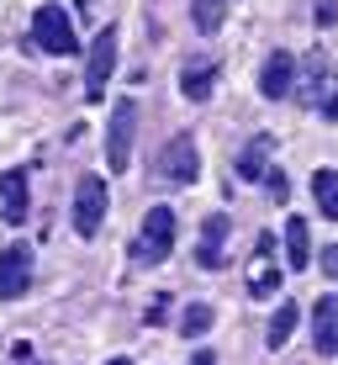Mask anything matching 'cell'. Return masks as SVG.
I'll return each instance as SVG.
<instances>
[{
	"label": "cell",
	"instance_id": "d4e9b609",
	"mask_svg": "<svg viewBox=\"0 0 338 365\" xmlns=\"http://www.w3.org/2000/svg\"><path fill=\"white\" fill-rule=\"evenodd\" d=\"M106 365H132V360H106Z\"/></svg>",
	"mask_w": 338,
	"mask_h": 365
},
{
	"label": "cell",
	"instance_id": "ba28073f",
	"mask_svg": "<svg viewBox=\"0 0 338 365\" xmlns=\"http://www.w3.org/2000/svg\"><path fill=\"white\" fill-rule=\"evenodd\" d=\"M117 69V27H101L90 37V58H85V101H101L106 80Z\"/></svg>",
	"mask_w": 338,
	"mask_h": 365
},
{
	"label": "cell",
	"instance_id": "6da1fadb",
	"mask_svg": "<svg viewBox=\"0 0 338 365\" xmlns=\"http://www.w3.org/2000/svg\"><path fill=\"white\" fill-rule=\"evenodd\" d=\"M169 249H174V207H148L143 228H137V238H132V265H143V270L164 265Z\"/></svg>",
	"mask_w": 338,
	"mask_h": 365
},
{
	"label": "cell",
	"instance_id": "9a60e30c",
	"mask_svg": "<svg viewBox=\"0 0 338 365\" xmlns=\"http://www.w3.org/2000/svg\"><path fill=\"white\" fill-rule=\"evenodd\" d=\"M211 85H217V64L211 58H201V64H185L180 69V96L185 101H206Z\"/></svg>",
	"mask_w": 338,
	"mask_h": 365
},
{
	"label": "cell",
	"instance_id": "ac0fdd59",
	"mask_svg": "<svg viewBox=\"0 0 338 365\" xmlns=\"http://www.w3.org/2000/svg\"><path fill=\"white\" fill-rule=\"evenodd\" d=\"M312 201L322 207V217H338V170H317L312 175Z\"/></svg>",
	"mask_w": 338,
	"mask_h": 365
},
{
	"label": "cell",
	"instance_id": "7a4b0ae2",
	"mask_svg": "<svg viewBox=\"0 0 338 365\" xmlns=\"http://www.w3.org/2000/svg\"><path fill=\"white\" fill-rule=\"evenodd\" d=\"M296 101L312 111H322V117H338V80H333V64L322 53L307 58V69L296 74Z\"/></svg>",
	"mask_w": 338,
	"mask_h": 365
},
{
	"label": "cell",
	"instance_id": "5bb4252c",
	"mask_svg": "<svg viewBox=\"0 0 338 365\" xmlns=\"http://www.w3.org/2000/svg\"><path fill=\"white\" fill-rule=\"evenodd\" d=\"M285 265L291 270L312 265V228H307V217H285Z\"/></svg>",
	"mask_w": 338,
	"mask_h": 365
},
{
	"label": "cell",
	"instance_id": "d6986e66",
	"mask_svg": "<svg viewBox=\"0 0 338 365\" xmlns=\"http://www.w3.org/2000/svg\"><path fill=\"white\" fill-rule=\"evenodd\" d=\"M191 16H196V27L211 37V32H222V21H228V0H191Z\"/></svg>",
	"mask_w": 338,
	"mask_h": 365
},
{
	"label": "cell",
	"instance_id": "44dd1931",
	"mask_svg": "<svg viewBox=\"0 0 338 365\" xmlns=\"http://www.w3.org/2000/svg\"><path fill=\"white\" fill-rule=\"evenodd\" d=\"M322 275L338 281V244H322Z\"/></svg>",
	"mask_w": 338,
	"mask_h": 365
},
{
	"label": "cell",
	"instance_id": "277c9868",
	"mask_svg": "<svg viewBox=\"0 0 338 365\" xmlns=\"http://www.w3.org/2000/svg\"><path fill=\"white\" fill-rule=\"evenodd\" d=\"M32 37H37V48L43 53H53V58H64L80 48V37H74V21H69V11L64 6H37V16H32Z\"/></svg>",
	"mask_w": 338,
	"mask_h": 365
},
{
	"label": "cell",
	"instance_id": "8fae6325",
	"mask_svg": "<svg viewBox=\"0 0 338 365\" xmlns=\"http://www.w3.org/2000/svg\"><path fill=\"white\" fill-rule=\"evenodd\" d=\"M259 96H265V101L296 96V58L285 53V48H275V53L265 58V69H259Z\"/></svg>",
	"mask_w": 338,
	"mask_h": 365
},
{
	"label": "cell",
	"instance_id": "4fadbf2b",
	"mask_svg": "<svg viewBox=\"0 0 338 365\" xmlns=\"http://www.w3.org/2000/svg\"><path fill=\"white\" fill-rule=\"evenodd\" d=\"M312 349L317 355H338V297H317L312 307Z\"/></svg>",
	"mask_w": 338,
	"mask_h": 365
},
{
	"label": "cell",
	"instance_id": "3957f363",
	"mask_svg": "<svg viewBox=\"0 0 338 365\" xmlns=\"http://www.w3.org/2000/svg\"><path fill=\"white\" fill-rule=\"evenodd\" d=\"M243 286L248 297H280V249H275V233H259L254 238V255L243 265Z\"/></svg>",
	"mask_w": 338,
	"mask_h": 365
},
{
	"label": "cell",
	"instance_id": "9c48e42d",
	"mask_svg": "<svg viewBox=\"0 0 338 365\" xmlns=\"http://www.w3.org/2000/svg\"><path fill=\"white\" fill-rule=\"evenodd\" d=\"M32 286V249L27 244H6L0 249V302L27 297Z\"/></svg>",
	"mask_w": 338,
	"mask_h": 365
},
{
	"label": "cell",
	"instance_id": "603a6c76",
	"mask_svg": "<svg viewBox=\"0 0 338 365\" xmlns=\"http://www.w3.org/2000/svg\"><path fill=\"white\" fill-rule=\"evenodd\" d=\"M338 16V6H333V0H317V21H333Z\"/></svg>",
	"mask_w": 338,
	"mask_h": 365
},
{
	"label": "cell",
	"instance_id": "30bf717a",
	"mask_svg": "<svg viewBox=\"0 0 338 365\" xmlns=\"http://www.w3.org/2000/svg\"><path fill=\"white\" fill-rule=\"evenodd\" d=\"M228 212H211V217L201 222V238H196V265L206 270H222L228 265Z\"/></svg>",
	"mask_w": 338,
	"mask_h": 365
},
{
	"label": "cell",
	"instance_id": "cb8c5ba5",
	"mask_svg": "<svg viewBox=\"0 0 338 365\" xmlns=\"http://www.w3.org/2000/svg\"><path fill=\"white\" fill-rule=\"evenodd\" d=\"M191 365H217V355H211V349H196V355H191Z\"/></svg>",
	"mask_w": 338,
	"mask_h": 365
},
{
	"label": "cell",
	"instance_id": "7c38bea8",
	"mask_svg": "<svg viewBox=\"0 0 338 365\" xmlns=\"http://www.w3.org/2000/svg\"><path fill=\"white\" fill-rule=\"evenodd\" d=\"M27 212H32V191H27V170L16 165V170L0 175V217H6L11 228H21Z\"/></svg>",
	"mask_w": 338,
	"mask_h": 365
},
{
	"label": "cell",
	"instance_id": "ffe728a7",
	"mask_svg": "<svg viewBox=\"0 0 338 365\" xmlns=\"http://www.w3.org/2000/svg\"><path fill=\"white\" fill-rule=\"evenodd\" d=\"M206 329H211V307H206V302H191V307L180 312V334L185 339H201Z\"/></svg>",
	"mask_w": 338,
	"mask_h": 365
},
{
	"label": "cell",
	"instance_id": "5b68a950",
	"mask_svg": "<svg viewBox=\"0 0 338 365\" xmlns=\"http://www.w3.org/2000/svg\"><path fill=\"white\" fill-rule=\"evenodd\" d=\"M132 138H137V106L132 101H117V106H111V122H106V165H111V175H122L132 165Z\"/></svg>",
	"mask_w": 338,
	"mask_h": 365
},
{
	"label": "cell",
	"instance_id": "7402d4cb",
	"mask_svg": "<svg viewBox=\"0 0 338 365\" xmlns=\"http://www.w3.org/2000/svg\"><path fill=\"white\" fill-rule=\"evenodd\" d=\"M265 185L275 191V201H285V191H291V185H285V175H280V170H270V180H265Z\"/></svg>",
	"mask_w": 338,
	"mask_h": 365
},
{
	"label": "cell",
	"instance_id": "52a82bcc",
	"mask_svg": "<svg viewBox=\"0 0 338 365\" xmlns=\"http://www.w3.org/2000/svg\"><path fill=\"white\" fill-rule=\"evenodd\" d=\"M159 175H164L169 185H196V175H201V148H196L191 133H174L164 143V154H159Z\"/></svg>",
	"mask_w": 338,
	"mask_h": 365
},
{
	"label": "cell",
	"instance_id": "e0dca14e",
	"mask_svg": "<svg viewBox=\"0 0 338 365\" xmlns=\"http://www.w3.org/2000/svg\"><path fill=\"white\" fill-rule=\"evenodd\" d=\"M296 323H302V307H296V302H280V307L270 312L265 344H270V349H285V344H291V334H296Z\"/></svg>",
	"mask_w": 338,
	"mask_h": 365
},
{
	"label": "cell",
	"instance_id": "2e32d148",
	"mask_svg": "<svg viewBox=\"0 0 338 365\" xmlns=\"http://www.w3.org/2000/svg\"><path fill=\"white\" fill-rule=\"evenodd\" d=\"M270 138H254V143L238 154V180H270Z\"/></svg>",
	"mask_w": 338,
	"mask_h": 365
},
{
	"label": "cell",
	"instance_id": "8992f818",
	"mask_svg": "<svg viewBox=\"0 0 338 365\" xmlns=\"http://www.w3.org/2000/svg\"><path fill=\"white\" fill-rule=\"evenodd\" d=\"M101 222H106V180L101 175H80V185H74V233L95 238Z\"/></svg>",
	"mask_w": 338,
	"mask_h": 365
}]
</instances>
